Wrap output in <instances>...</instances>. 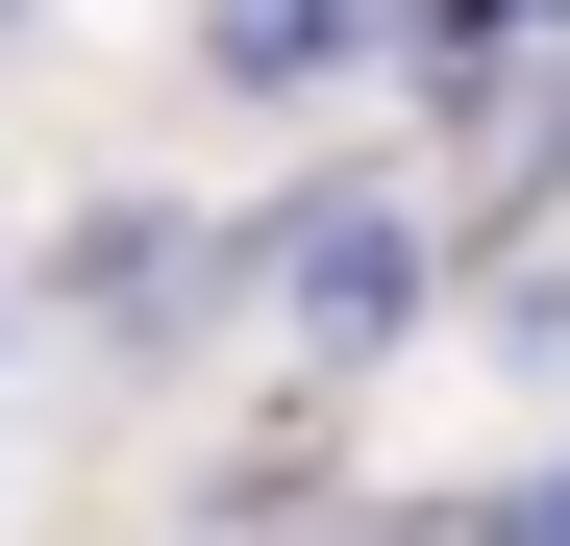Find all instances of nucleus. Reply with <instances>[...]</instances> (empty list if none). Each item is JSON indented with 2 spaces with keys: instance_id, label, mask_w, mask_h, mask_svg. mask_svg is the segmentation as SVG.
<instances>
[{
  "instance_id": "nucleus-1",
  "label": "nucleus",
  "mask_w": 570,
  "mask_h": 546,
  "mask_svg": "<svg viewBox=\"0 0 570 546\" xmlns=\"http://www.w3.org/2000/svg\"><path fill=\"white\" fill-rule=\"evenodd\" d=\"M497 546H570V497H521V521H497Z\"/></svg>"
}]
</instances>
